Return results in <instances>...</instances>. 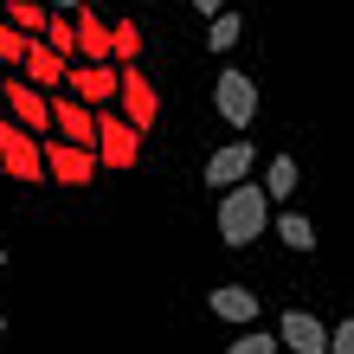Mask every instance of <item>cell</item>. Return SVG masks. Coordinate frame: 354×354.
I'll return each mask as SVG.
<instances>
[{"instance_id":"44dd1931","label":"cell","mask_w":354,"mask_h":354,"mask_svg":"<svg viewBox=\"0 0 354 354\" xmlns=\"http://www.w3.org/2000/svg\"><path fill=\"white\" fill-rule=\"evenodd\" d=\"M26 46H32V32H19L13 19H7V26H0V65L19 71V65H26Z\"/></svg>"},{"instance_id":"9c48e42d","label":"cell","mask_w":354,"mask_h":354,"mask_svg":"<svg viewBox=\"0 0 354 354\" xmlns=\"http://www.w3.org/2000/svg\"><path fill=\"white\" fill-rule=\"evenodd\" d=\"M116 103H122V116H129L136 129H155V116H161V97H155V84H149L136 65H122V77H116Z\"/></svg>"},{"instance_id":"6da1fadb","label":"cell","mask_w":354,"mask_h":354,"mask_svg":"<svg viewBox=\"0 0 354 354\" xmlns=\"http://www.w3.org/2000/svg\"><path fill=\"white\" fill-rule=\"evenodd\" d=\"M264 225H270V194L252 180H232L219 194V239L225 245H258Z\"/></svg>"},{"instance_id":"5bb4252c","label":"cell","mask_w":354,"mask_h":354,"mask_svg":"<svg viewBox=\"0 0 354 354\" xmlns=\"http://www.w3.org/2000/svg\"><path fill=\"white\" fill-rule=\"evenodd\" d=\"M77 58H110V26H103L97 13H84V7H77Z\"/></svg>"},{"instance_id":"8992f818","label":"cell","mask_w":354,"mask_h":354,"mask_svg":"<svg viewBox=\"0 0 354 354\" xmlns=\"http://www.w3.org/2000/svg\"><path fill=\"white\" fill-rule=\"evenodd\" d=\"M0 103H7V116H13V122H26L32 136H52V97L39 91V84H26L19 71L0 84Z\"/></svg>"},{"instance_id":"2e32d148","label":"cell","mask_w":354,"mask_h":354,"mask_svg":"<svg viewBox=\"0 0 354 354\" xmlns=\"http://www.w3.org/2000/svg\"><path fill=\"white\" fill-rule=\"evenodd\" d=\"M110 58H116V65H136V58H142V26H136V19H116V26H110Z\"/></svg>"},{"instance_id":"5b68a950","label":"cell","mask_w":354,"mask_h":354,"mask_svg":"<svg viewBox=\"0 0 354 354\" xmlns=\"http://www.w3.org/2000/svg\"><path fill=\"white\" fill-rule=\"evenodd\" d=\"M136 155H142V129L129 116H110V103L97 110V161L103 168H136Z\"/></svg>"},{"instance_id":"8fae6325","label":"cell","mask_w":354,"mask_h":354,"mask_svg":"<svg viewBox=\"0 0 354 354\" xmlns=\"http://www.w3.org/2000/svg\"><path fill=\"white\" fill-rule=\"evenodd\" d=\"M65 65H71L65 52H52L46 39H32V46H26V65H19V77H26V84H39V91L52 97L58 84H65Z\"/></svg>"},{"instance_id":"d4e9b609","label":"cell","mask_w":354,"mask_h":354,"mask_svg":"<svg viewBox=\"0 0 354 354\" xmlns=\"http://www.w3.org/2000/svg\"><path fill=\"white\" fill-rule=\"evenodd\" d=\"M46 7H52V13H77V0H46Z\"/></svg>"},{"instance_id":"7a4b0ae2","label":"cell","mask_w":354,"mask_h":354,"mask_svg":"<svg viewBox=\"0 0 354 354\" xmlns=\"http://www.w3.org/2000/svg\"><path fill=\"white\" fill-rule=\"evenodd\" d=\"M0 174H13L19 187L46 180V149H39V136L26 122H13V116H0Z\"/></svg>"},{"instance_id":"e0dca14e","label":"cell","mask_w":354,"mask_h":354,"mask_svg":"<svg viewBox=\"0 0 354 354\" xmlns=\"http://www.w3.org/2000/svg\"><path fill=\"white\" fill-rule=\"evenodd\" d=\"M239 32H245V19H239V13H225V7L206 19V46H213V52H232V46H239Z\"/></svg>"},{"instance_id":"277c9868","label":"cell","mask_w":354,"mask_h":354,"mask_svg":"<svg viewBox=\"0 0 354 354\" xmlns=\"http://www.w3.org/2000/svg\"><path fill=\"white\" fill-rule=\"evenodd\" d=\"M116 77H122V65H110V58H71L65 65V91L84 97L91 110H103V103H116Z\"/></svg>"},{"instance_id":"ac0fdd59","label":"cell","mask_w":354,"mask_h":354,"mask_svg":"<svg viewBox=\"0 0 354 354\" xmlns=\"http://www.w3.org/2000/svg\"><path fill=\"white\" fill-rule=\"evenodd\" d=\"M264 194L270 200H290V194H297V161H290V155H277V161H270V168H264Z\"/></svg>"},{"instance_id":"3957f363","label":"cell","mask_w":354,"mask_h":354,"mask_svg":"<svg viewBox=\"0 0 354 354\" xmlns=\"http://www.w3.org/2000/svg\"><path fill=\"white\" fill-rule=\"evenodd\" d=\"M39 149H46V180H58V187H84L103 168L97 149H77V142H65V136H39Z\"/></svg>"},{"instance_id":"9a60e30c","label":"cell","mask_w":354,"mask_h":354,"mask_svg":"<svg viewBox=\"0 0 354 354\" xmlns=\"http://www.w3.org/2000/svg\"><path fill=\"white\" fill-rule=\"evenodd\" d=\"M0 7H7V19H13V26L19 32H46V19H52V7H46V0H0Z\"/></svg>"},{"instance_id":"7402d4cb","label":"cell","mask_w":354,"mask_h":354,"mask_svg":"<svg viewBox=\"0 0 354 354\" xmlns=\"http://www.w3.org/2000/svg\"><path fill=\"white\" fill-rule=\"evenodd\" d=\"M225 354H283V342H277V335H258V328H252V335H239Z\"/></svg>"},{"instance_id":"cb8c5ba5","label":"cell","mask_w":354,"mask_h":354,"mask_svg":"<svg viewBox=\"0 0 354 354\" xmlns=\"http://www.w3.org/2000/svg\"><path fill=\"white\" fill-rule=\"evenodd\" d=\"M219 7H225V0H194V13H206V19H213Z\"/></svg>"},{"instance_id":"603a6c76","label":"cell","mask_w":354,"mask_h":354,"mask_svg":"<svg viewBox=\"0 0 354 354\" xmlns=\"http://www.w3.org/2000/svg\"><path fill=\"white\" fill-rule=\"evenodd\" d=\"M328 354H354V322H335V328H328Z\"/></svg>"},{"instance_id":"4316f807","label":"cell","mask_w":354,"mask_h":354,"mask_svg":"<svg viewBox=\"0 0 354 354\" xmlns=\"http://www.w3.org/2000/svg\"><path fill=\"white\" fill-rule=\"evenodd\" d=\"M0 116H7V103H0Z\"/></svg>"},{"instance_id":"ba28073f","label":"cell","mask_w":354,"mask_h":354,"mask_svg":"<svg viewBox=\"0 0 354 354\" xmlns=\"http://www.w3.org/2000/svg\"><path fill=\"white\" fill-rule=\"evenodd\" d=\"M52 129L65 136V142H77V149H97V110L84 97H71L65 84L52 91Z\"/></svg>"},{"instance_id":"7c38bea8","label":"cell","mask_w":354,"mask_h":354,"mask_svg":"<svg viewBox=\"0 0 354 354\" xmlns=\"http://www.w3.org/2000/svg\"><path fill=\"white\" fill-rule=\"evenodd\" d=\"M252 161H258V155H252V142H225V149L206 161V187H219V194H225L232 180L252 174Z\"/></svg>"},{"instance_id":"d6986e66","label":"cell","mask_w":354,"mask_h":354,"mask_svg":"<svg viewBox=\"0 0 354 354\" xmlns=\"http://www.w3.org/2000/svg\"><path fill=\"white\" fill-rule=\"evenodd\" d=\"M39 39H46L52 52L77 58V19H71V13H52V19H46V32H39Z\"/></svg>"},{"instance_id":"484cf974","label":"cell","mask_w":354,"mask_h":354,"mask_svg":"<svg viewBox=\"0 0 354 354\" xmlns=\"http://www.w3.org/2000/svg\"><path fill=\"white\" fill-rule=\"evenodd\" d=\"M0 264H7V245H0Z\"/></svg>"},{"instance_id":"83f0119b","label":"cell","mask_w":354,"mask_h":354,"mask_svg":"<svg viewBox=\"0 0 354 354\" xmlns=\"http://www.w3.org/2000/svg\"><path fill=\"white\" fill-rule=\"evenodd\" d=\"M0 335H7V322H0Z\"/></svg>"},{"instance_id":"30bf717a","label":"cell","mask_w":354,"mask_h":354,"mask_svg":"<svg viewBox=\"0 0 354 354\" xmlns=\"http://www.w3.org/2000/svg\"><path fill=\"white\" fill-rule=\"evenodd\" d=\"M277 342L290 354H328V328L309 316V309H283V328H277Z\"/></svg>"},{"instance_id":"4fadbf2b","label":"cell","mask_w":354,"mask_h":354,"mask_svg":"<svg viewBox=\"0 0 354 354\" xmlns=\"http://www.w3.org/2000/svg\"><path fill=\"white\" fill-rule=\"evenodd\" d=\"M206 309H213L219 322H239V328H252L258 322V297L245 283H225V290H213V297H206Z\"/></svg>"},{"instance_id":"ffe728a7","label":"cell","mask_w":354,"mask_h":354,"mask_svg":"<svg viewBox=\"0 0 354 354\" xmlns=\"http://www.w3.org/2000/svg\"><path fill=\"white\" fill-rule=\"evenodd\" d=\"M277 239L290 245V252H316V225H309L303 213H283L277 219Z\"/></svg>"},{"instance_id":"52a82bcc","label":"cell","mask_w":354,"mask_h":354,"mask_svg":"<svg viewBox=\"0 0 354 354\" xmlns=\"http://www.w3.org/2000/svg\"><path fill=\"white\" fill-rule=\"evenodd\" d=\"M213 110L232 122V129H252V116H258V84L245 71H219L213 77Z\"/></svg>"}]
</instances>
